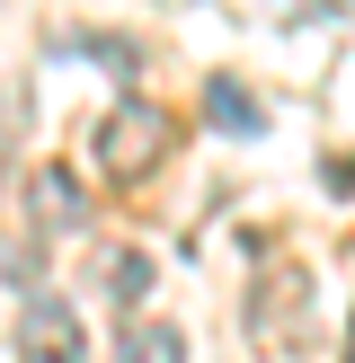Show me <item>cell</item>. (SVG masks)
<instances>
[{
    "instance_id": "cell-5",
    "label": "cell",
    "mask_w": 355,
    "mask_h": 363,
    "mask_svg": "<svg viewBox=\"0 0 355 363\" xmlns=\"http://www.w3.org/2000/svg\"><path fill=\"white\" fill-rule=\"evenodd\" d=\"M116 363H187V337H178L169 319H133L124 346H116Z\"/></svg>"
},
{
    "instance_id": "cell-6",
    "label": "cell",
    "mask_w": 355,
    "mask_h": 363,
    "mask_svg": "<svg viewBox=\"0 0 355 363\" xmlns=\"http://www.w3.org/2000/svg\"><path fill=\"white\" fill-rule=\"evenodd\" d=\"M204 116L222 124V133H266V106L248 98L240 80H213V89H204Z\"/></svg>"
},
{
    "instance_id": "cell-2",
    "label": "cell",
    "mask_w": 355,
    "mask_h": 363,
    "mask_svg": "<svg viewBox=\"0 0 355 363\" xmlns=\"http://www.w3.org/2000/svg\"><path fill=\"white\" fill-rule=\"evenodd\" d=\"M302 293H311V284H302V266H266L258 275V293H248V337H258V346H302Z\"/></svg>"
},
{
    "instance_id": "cell-7",
    "label": "cell",
    "mask_w": 355,
    "mask_h": 363,
    "mask_svg": "<svg viewBox=\"0 0 355 363\" xmlns=\"http://www.w3.org/2000/svg\"><path fill=\"white\" fill-rule=\"evenodd\" d=\"M106 284H116L124 301H142V284H151V266H142V257H116V266H106Z\"/></svg>"
},
{
    "instance_id": "cell-1",
    "label": "cell",
    "mask_w": 355,
    "mask_h": 363,
    "mask_svg": "<svg viewBox=\"0 0 355 363\" xmlns=\"http://www.w3.org/2000/svg\"><path fill=\"white\" fill-rule=\"evenodd\" d=\"M169 142H178V116L160 98H116L98 116V133H89V151H98L106 177H151L169 160Z\"/></svg>"
},
{
    "instance_id": "cell-4",
    "label": "cell",
    "mask_w": 355,
    "mask_h": 363,
    "mask_svg": "<svg viewBox=\"0 0 355 363\" xmlns=\"http://www.w3.org/2000/svg\"><path fill=\"white\" fill-rule=\"evenodd\" d=\"M27 213H36V230H80V186H71V177L62 169H36L27 177Z\"/></svg>"
},
{
    "instance_id": "cell-3",
    "label": "cell",
    "mask_w": 355,
    "mask_h": 363,
    "mask_svg": "<svg viewBox=\"0 0 355 363\" xmlns=\"http://www.w3.org/2000/svg\"><path fill=\"white\" fill-rule=\"evenodd\" d=\"M18 346H27V363H80L89 337H80V311L53 293H36L27 311H18Z\"/></svg>"
}]
</instances>
